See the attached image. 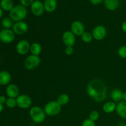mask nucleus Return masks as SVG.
<instances>
[{
  "mask_svg": "<svg viewBox=\"0 0 126 126\" xmlns=\"http://www.w3.org/2000/svg\"><path fill=\"white\" fill-rule=\"evenodd\" d=\"M86 90L89 97L95 102L100 103L107 98V86L102 80L94 79L90 81L87 84Z\"/></svg>",
  "mask_w": 126,
  "mask_h": 126,
  "instance_id": "nucleus-1",
  "label": "nucleus"
},
{
  "mask_svg": "<svg viewBox=\"0 0 126 126\" xmlns=\"http://www.w3.org/2000/svg\"><path fill=\"white\" fill-rule=\"evenodd\" d=\"M27 9L22 4L14 6L9 12V17L15 22L23 21L27 16Z\"/></svg>",
  "mask_w": 126,
  "mask_h": 126,
  "instance_id": "nucleus-2",
  "label": "nucleus"
},
{
  "mask_svg": "<svg viewBox=\"0 0 126 126\" xmlns=\"http://www.w3.org/2000/svg\"><path fill=\"white\" fill-rule=\"evenodd\" d=\"M30 116L34 123L41 124L45 121L46 114L44 112V108L39 106H34L30 109Z\"/></svg>",
  "mask_w": 126,
  "mask_h": 126,
  "instance_id": "nucleus-3",
  "label": "nucleus"
},
{
  "mask_svg": "<svg viewBox=\"0 0 126 126\" xmlns=\"http://www.w3.org/2000/svg\"><path fill=\"white\" fill-rule=\"evenodd\" d=\"M44 110L46 116L50 117L55 116L61 112L62 106H60L56 100L50 101L45 105Z\"/></svg>",
  "mask_w": 126,
  "mask_h": 126,
  "instance_id": "nucleus-4",
  "label": "nucleus"
},
{
  "mask_svg": "<svg viewBox=\"0 0 126 126\" xmlns=\"http://www.w3.org/2000/svg\"><path fill=\"white\" fill-rule=\"evenodd\" d=\"M41 60L39 56L30 54L25 58L24 60V66L27 70H33L40 65Z\"/></svg>",
  "mask_w": 126,
  "mask_h": 126,
  "instance_id": "nucleus-5",
  "label": "nucleus"
},
{
  "mask_svg": "<svg viewBox=\"0 0 126 126\" xmlns=\"http://www.w3.org/2000/svg\"><path fill=\"white\" fill-rule=\"evenodd\" d=\"M17 106L23 110H27L31 108L32 105V100L29 95L26 94H20L16 98Z\"/></svg>",
  "mask_w": 126,
  "mask_h": 126,
  "instance_id": "nucleus-6",
  "label": "nucleus"
},
{
  "mask_svg": "<svg viewBox=\"0 0 126 126\" xmlns=\"http://www.w3.org/2000/svg\"><path fill=\"white\" fill-rule=\"evenodd\" d=\"M16 34L12 29H2L0 31V41L5 44H10L14 41Z\"/></svg>",
  "mask_w": 126,
  "mask_h": 126,
  "instance_id": "nucleus-7",
  "label": "nucleus"
},
{
  "mask_svg": "<svg viewBox=\"0 0 126 126\" xmlns=\"http://www.w3.org/2000/svg\"><path fill=\"white\" fill-rule=\"evenodd\" d=\"M92 34L95 40L102 41L107 36V30L104 26L102 25H98L93 28Z\"/></svg>",
  "mask_w": 126,
  "mask_h": 126,
  "instance_id": "nucleus-8",
  "label": "nucleus"
},
{
  "mask_svg": "<svg viewBox=\"0 0 126 126\" xmlns=\"http://www.w3.org/2000/svg\"><path fill=\"white\" fill-rule=\"evenodd\" d=\"M28 25L24 21L15 22L12 28L13 32L17 35H23L28 32Z\"/></svg>",
  "mask_w": 126,
  "mask_h": 126,
  "instance_id": "nucleus-9",
  "label": "nucleus"
},
{
  "mask_svg": "<svg viewBox=\"0 0 126 126\" xmlns=\"http://www.w3.org/2000/svg\"><path fill=\"white\" fill-rule=\"evenodd\" d=\"M31 44L26 39H22L18 41L16 45V49L17 54L20 55H24L30 52Z\"/></svg>",
  "mask_w": 126,
  "mask_h": 126,
  "instance_id": "nucleus-10",
  "label": "nucleus"
},
{
  "mask_svg": "<svg viewBox=\"0 0 126 126\" xmlns=\"http://www.w3.org/2000/svg\"><path fill=\"white\" fill-rule=\"evenodd\" d=\"M70 31L76 36H81L85 32V27L82 22L79 20H75L71 23Z\"/></svg>",
  "mask_w": 126,
  "mask_h": 126,
  "instance_id": "nucleus-11",
  "label": "nucleus"
},
{
  "mask_svg": "<svg viewBox=\"0 0 126 126\" xmlns=\"http://www.w3.org/2000/svg\"><path fill=\"white\" fill-rule=\"evenodd\" d=\"M31 11L34 16L39 17L42 16L44 12V4L39 0H34L30 6Z\"/></svg>",
  "mask_w": 126,
  "mask_h": 126,
  "instance_id": "nucleus-12",
  "label": "nucleus"
},
{
  "mask_svg": "<svg viewBox=\"0 0 126 126\" xmlns=\"http://www.w3.org/2000/svg\"><path fill=\"white\" fill-rule=\"evenodd\" d=\"M62 41L66 46L73 47L76 43V36L71 31H66L62 34Z\"/></svg>",
  "mask_w": 126,
  "mask_h": 126,
  "instance_id": "nucleus-13",
  "label": "nucleus"
},
{
  "mask_svg": "<svg viewBox=\"0 0 126 126\" xmlns=\"http://www.w3.org/2000/svg\"><path fill=\"white\" fill-rule=\"evenodd\" d=\"M20 90L18 86L14 84H9L6 89V94L9 98H16L20 95Z\"/></svg>",
  "mask_w": 126,
  "mask_h": 126,
  "instance_id": "nucleus-14",
  "label": "nucleus"
},
{
  "mask_svg": "<svg viewBox=\"0 0 126 126\" xmlns=\"http://www.w3.org/2000/svg\"><path fill=\"white\" fill-rule=\"evenodd\" d=\"M124 92L119 89H114L110 93V98L113 102L115 103H119L123 100Z\"/></svg>",
  "mask_w": 126,
  "mask_h": 126,
  "instance_id": "nucleus-15",
  "label": "nucleus"
},
{
  "mask_svg": "<svg viewBox=\"0 0 126 126\" xmlns=\"http://www.w3.org/2000/svg\"><path fill=\"white\" fill-rule=\"evenodd\" d=\"M43 4L45 11L49 13L54 12L57 7V0H44Z\"/></svg>",
  "mask_w": 126,
  "mask_h": 126,
  "instance_id": "nucleus-16",
  "label": "nucleus"
},
{
  "mask_svg": "<svg viewBox=\"0 0 126 126\" xmlns=\"http://www.w3.org/2000/svg\"><path fill=\"white\" fill-rule=\"evenodd\" d=\"M116 112L120 118L126 119V102L123 100L117 103Z\"/></svg>",
  "mask_w": 126,
  "mask_h": 126,
  "instance_id": "nucleus-17",
  "label": "nucleus"
},
{
  "mask_svg": "<svg viewBox=\"0 0 126 126\" xmlns=\"http://www.w3.org/2000/svg\"><path fill=\"white\" fill-rule=\"evenodd\" d=\"M117 103L113 101H108L105 102L102 106V110L107 114H111L114 111H116Z\"/></svg>",
  "mask_w": 126,
  "mask_h": 126,
  "instance_id": "nucleus-18",
  "label": "nucleus"
},
{
  "mask_svg": "<svg viewBox=\"0 0 126 126\" xmlns=\"http://www.w3.org/2000/svg\"><path fill=\"white\" fill-rule=\"evenodd\" d=\"M11 75L7 71H0V85L6 86L9 84L11 81Z\"/></svg>",
  "mask_w": 126,
  "mask_h": 126,
  "instance_id": "nucleus-19",
  "label": "nucleus"
},
{
  "mask_svg": "<svg viewBox=\"0 0 126 126\" xmlns=\"http://www.w3.org/2000/svg\"><path fill=\"white\" fill-rule=\"evenodd\" d=\"M104 5L109 11H115L119 7V0H104Z\"/></svg>",
  "mask_w": 126,
  "mask_h": 126,
  "instance_id": "nucleus-20",
  "label": "nucleus"
},
{
  "mask_svg": "<svg viewBox=\"0 0 126 126\" xmlns=\"http://www.w3.org/2000/svg\"><path fill=\"white\" fill-rule=\"evenodd\" d=\"M42 50H43V48L39 43L36 42V43H33L32 44H31L30 52L32 55L39 56L41 53L42 52Z\"/></svg>",
  "mask_w": 126,
  "mask_h": 126,
  "instance_id": "nucleus-21",
  "label": "nucleus"
},
{
  "mask_svg": "<svg viewBox=\"0 0 126 126\" xmlns=\"http://www.w3.org/2000/svg\"><path fill=\"white\" fill-rule=\"evenodd\" d=\"M0 7L4 11L10 12L14 6L12 0H1L0 2Z\"/></svg>",
  "mask_w": 126,
  "mask_h": 126,
  "instance_id": "nucleus-22",
  "label": "nucleus"
},
{
  "mask_svg": "<svg viewBox=\"0 0 126 126\" xmlns=\"http://www.w3.org/2000/svg\"><path fill=\"white\" fill-rule=\"evenodd\" d=\"M57 102L60 106H65L70 102V96L66 94H62L58 96Z\"/></svg>",
  "mask_w": 126,
  "mask_h": 126,
  "instance_id": "nucleus-23",
  "label": "nucleus"
},
{
  "mask_svg": "<svg viewBox=\"0 0 126 126\" xmlns=\"http://www.w3.org/2000/svg\"><path fill=\"white\" fill-rule=\"evenodd\" d=\"M14 21L10 17H4L2 19L1 25L5 29H11L14 25Z\"/></svg>",
  "mask_w": 126,
  "mask_h": 126,
  "instance_id": "nucleus-24",
  "label": "nucleus"
},
{
  "mask_svg": "<svg viewBox=\"0 0 126 126\" xmlns=\"http://www.w3.org/2000/svg\"><path fill=\"white\" fill-rule=\"evenodd\" d=\"M81 40L85 43H90L93 40V36L92 33L88 32H85L81 36Z\"/></svg>",
  "mask_w": 126,
  "mask_h": 126,
  "instance_id": "nucleus-25",
  "label": "nucleus"
},
{
  "mask_svg": "<svg viewBox=\"0 0 126 126\" xmlns=\"http://www.w3.org/2000/svg\"><path fill=\"white\" fill-rule=\"evenodd\" d=\"M6 105L9 108H14L17 106V102L16 98H7L6 102Z\"/></svg>",
  "mask_w": 126,
  "mask_h": 126,
  "instance_id": "nucleus-26",
  "label": "nucleus"
},
{
  "mask_svg": "<svg viewBox=\"0 0 126 126\" xmlns=\"http://www.w3.org/2000/svg\"><path fill=\"white\" fill-rule=\"evenodd\" d=\"M118 55L121 59H126V45H123L118 49Z\"/></svg>",
  "mask_w": 126,
  "mask_h": 126,
  "instance_id": "nucleus-27",
  "label": "nucleus"
},
{
  "mask_svg": "<svg viewBox=\"0 0 126 126\" xmlns=\"http://www.w3.org/2000/svg\"><path fill=\"white\" fill-rule=\"evenodd\" d=\"M100 118V113L97 110H93L90 113L89 115V119L92 120V121H97Z\"/></svg>",
  "mask_w": 126,
  "mask_h": 126,
  "instance_id": "nucleus-28",
  "label": "nucleus"
},
{
  "mask_svg": "<svg viewBox=\"0 0 126 126\" xmlns=\"http://www.w3.org/2000/svg\"><path fill=\"white\" fill-rule=\"evenodd\" d=\"M81 126H96L94 121H92L90 119H86L82 121Z\"/></svg>",
  "mask_w": 126,
  "mask_h": 126,
  "instance_id": "nucleus-29",
  "label": "nucleus"
},
{
  "mask_svg": "<svg viewBox=\"0 0 126 126\" xmlns=\"http://www.w3.org/2000/svg\"><path fill=\"white\" fill-rule=\"evenodd\" d=\"M65 53L66 55H72L74 53L73 47L72 46H66L65 49Z\"/></svg>",
  "mask_w": 126,
  "mask_h": 126,
  "instance_id": "nucleus-30",
  "label": "nucleus"
},
{
  "mask_svg": "<svg viewBox=\"0 0 126 126\" xmlns=\"http://www.w3.org/2000/svg\"><path fill=\"white\" fill-rule=\"evenodd\" d=\"M20 3L22 6H25V7H27V6H31L34 0H20Z\"/></svg>",
  "mask_w": 126,
  "mask_h": 126,
  "instance_id": "nucleus-31",
  "label": "nucleus"
},
{
  "mask_svg": "<svg viewBox=\"0 0 126 126\" xmlns=\"http://www.w3.org/2000/svg\"><path fill=\"white\" fill-rule=\"evenodd\" d=\"M89 1L93 5H98L102 3L103 0H89Z\"/></svg>",
  "mask_w": 126,
  "mask_h": 126,
  "instance_id": "nucleus-32",
  "label": "nucleus"
},
{
  "mask_svg": "<svg viewBox=\"0 0 126 126\" xmlns=\"http://www.w3.org/2000/svg\"><path fill=\"white\" fill-rule=\"evenodd\" d=\"M6 100H7V98L6 96L4 95H1L0 96V103L2 105H4L6 103Z\"/></svg>",
  "mask_w": 126,
  "mask_h": 126,
  "instance_id": "nucleus-33",
  "label": "nucleus"
},
{
  "mask_svg": "<svg viewBox=\"0 0 126 126\" xmlns=\"http://www.w3.org/2000/svg\"><path fill=\"white\" fill-rule=\"evenodd\" d=\"M121 30L124 33H126V20L123 22L121 24Z\"/></svg>",
  "mask_w": 126,
  "mask_h": 126,
  "instance_id": "nucleus-34",
  "label": "nucleus"
},
{
  "mask_svg": "<svg viewBox=\"0 0 126 126\" xmlns=\"http://www.w3.org/2000/svg\"><path fill=\"white\" fill-rule=\"evenodd\" d=\"M2 16H3V11H2V9H1V7H0V18H2Z\"/></svg>",
  "mask_w": 126,
  "mask_h": 126,
  "instance_id": "nucleus-35",
  "label": "nucleus"
},
{
  "mask_svg": "<svg viewBox=\"0 0 126 126\" xmlns=\"http://www.w3.org/2000/svg\"><path fill=\"white\" fill-rule=\"evenodd\" d=\"M3 109H4L3 105H2L0 103V113H2V111H3Z\"/></svg>",
  "mask_w": 126,
  "mask_h": 126,
  "instance_id": "nucleus-36",
  "label": "nucleus"
},
{
  "mask_svg": "<svg viewBox=\"0 0 126 126\" xmlns=\"http://www.w3.org/2000/svg\"><path fill=\"white\" fill-rule=\"evenodd\" d=\"M123 101L126 102V92H124V95H123Z\"/></svg>",
  "mask_w": 126,
  "mask_h": 126,
  "instance_id": "nucleus-37",
  "label": "nucleus"
},
{
  "mask_svg": "<svg viewBox=\"0 0 126 126\" xmlns=\"http://www.w3.org/2000/svg\"><path fill=\"white\" fill-rule=\"evenodd\" d=\"M118 126H126V124H125V123H122L121 122V123H120L119 124H118Z\"/></svg>",
  "mask_w": 126,
  "mask_h": 126,
  "instance_id": "nucleus-38",
  "label": "nucleus"
},
{
  "mask_svg": "<svg viewBox=\"0 0 126 126\" xmlns=\"http://www.w3.org/2000/svg\"></svg>",
  "mask_w": 126,
  "mask_h": 126,
  "instance_id": "nucleus-39",
  "label": "nucleus"
}]
</instances>
